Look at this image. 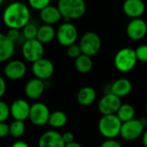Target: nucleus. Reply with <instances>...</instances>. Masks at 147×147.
<instances>
[{
	"mask_svg": "<svg viewBox=\"0 0 147 147\" xmlns=\"http://www.w3.org/2000/svg\"><path fill=\"white\" fill-rule=\"evenodd\" d=\"M30 20V11L22 2H13L6 6L3 13V22L8 29L23 30Z\"/></svg>",
	"mask_w": 147,
	"mask_h": 147,
	"instance_id": "1",
	"label": "nucleus"
},
{
	"mask_svg": "<svg viewBox=\"0 0 147 147\" xmlns=\"http://www.w3.org/2000/svg\"><path fill=\"white\" fill-rule=\"evenodd\" d=\"M57 8L66 22L82 18L87 11L85 0H58Z\"/></svg>",
	"mask_w": 147,
	"mask_h": 147,
	"instance_id": "2",
	"label": "nucleus"
},
{
	"mask_svg": "<svg viewBox=\"0 0 147 147\" xmlns=\"http://www.w3.org/2000/svg\"><path fill=\"white\" fill-rule=\"evenodd\" d=\"M122 122L116 114L102 115L98 122L100 133L107 139H115L120 135Z\"/></svg>",
	"mask_w": 147,
	"mask_h": 147,
	"instance_id": "3",
	"label": "nucleus"
},
{
	"mask_svg": "<svg viewBox=\"0 0 147 147\" xmlns=\"http://www.w3.org/2000/svg\"><path fill=\"white\" fill-rule=\"evenodd\" d=\"M138 61L135 49L131 48L120 49L115 55L113 63L115 68L120 73L131 72Z\"/></svg>",
	"mask_w": 147,
	"mask_h": 147,
	"instance_id": "4",
	"label": "nucleus"
},
{
	"mask_svg": "<svg viewBox=\"0 0 147 147\" xmlns=\"http://www.w3.org/2000/svg\"><path fill=\"white\" fill-rule=\"evenodd\" d=\"M78 38L77 28L70 22L61 24L56 30V39L60 45L69 47L75 44Z\"/></svg>",
	"mask_w": 147,
	"mask_h": 147,
	"instance_id": "5",
	"label": "nucleus"
},
{
	"mask_svg": "<svg viewBox=\"0 0 147 147\" xmlns=\"http://www.w3.org/2000/svg\"><path fill=\"white\" fill-rule=\"evenodd\" d=\"M79 45L83 55L92 57L100 52L101 49V39L97 33L88 31L82 36Z\"/></svg>",
	"mask_w": 147,
	"mask_h": 147,
	"instance_id": "6",
	"label": "nucleus"
},
{
	"mask_svg": "<svg viewBox=\"0 0 147 147\" xmlns=\"http://www.w3.org/2000/svg\"><path fill=\"white\" fill-rule=\"evenodd\" d=\"M23 57L29 62L34 63L36 61L43 58L44 46L37 39L25 40L22 46Z\"/></svg>",
	"mask_w": 147,
	"mask_h": 147,
	"instance_id": "7",
	"label": "nucleus"
},
{
	"mask_svg": "<svg viewBox=\"0 0 147 147\" xmlns=\"http://www.w3.org/2000/svg\"><path fill=\"white\" fill-rule=\"evenodd\" d=\"M144 128L141 119H133L130 121L122 123L119 136L126 141H133L143 135Z\"/></svg>",
	"mask_w": 147,
	"mask_h": 147,
	"instance_id": "8",
	"label": "nucleus"
},
{
	"mask_svg": "<svg viewBox=\"0 0 147 147\" xmlns=\"http://www.w3.org/2000/svg\"><path fill=\"white\" fill-rule=\"evenodd\" d=\"M50 113V110L46 104L42 102H36L30 107L29 119L33 125L42 126L49 123Z\"/></svg>",
	"mask_w": 147,
	"mask_h": 147,
	"instance_id": "9",
	"label": "nucleus"
},
{
	"mask_svg": "<svg viewBox=\"0 0 147 147\" xmlns=\"http://www.w3.org/2000/svg\"><path fill=\"white\" fill-rule=\"evenodd\" d=\"M31 70L35 78L44 82L53 76L55 73V65L49 59L43 57L32 63Z\"/></svg>",
	"mask_w": 147,
	"mask_h": 147,
	"instance_id": "10",
	"label": "nucleus"
},
{
	"mask_svg": "<svg viewBox=\"0 0 147 147\" xmlns=\"http://www.w3.org/2000/svg\"><path fill=\"white\" fill-rule=\"evenodd\" d=\"M121 99L112 93H107L100 100L98 103V110L102 115L116 114L121 107Z\"/></svg>",
	"mask_w": 147,
	"mask_h": 147,
	"instance_id": "11",
	"label": "nucleus"
},
{
	"mask_svg": "<svg viewBox=\"0 0 147 147\" xmlns=\"http://www.w3.org/2000/svg\"><path fill=\"white\" fill-rule=\"evenodd\" d=\"M27 73V66L21 60L9 61L4 69L5 76L11 81H18L23 79Z\"/></svg>",
	"mask_w": 147,
	"mask_h": 147,
	"instance_id": "12",
	"label": "nucleus"
},
{
	"mask_svg": "<svg viewBox=\"0 0 147 147\" xmlns=\"http://www.w3.org/2000/svg\"><path fill=\"white\" fill-rule=\"evenodd\" d=\"M127 36L132 41H140L147 34V24L142 18L131 19L125 29Z\"/></svg>",
	"mask_w": 147,
	"mask_h": 147,
	"instance_id": "13",
	"label": "nucleus"
},
{
	"mask_svg": "<svg viewBox=\"0 0 147 147\" xmlns=\"http://www.w3.org/2000/svg\"><path fill=\"white\" fill-rule=\"evenodd\" d=\"M38 147H65L62 134L55 130L46 131L39 138Z\"/></svg>",
	"mask_w": 147,
	"mask_h": 147,
	"instance_id": "14",
	"label": "nucleus"
},
{
	"mask_svg": "<svg viewBox=\"0 0 147 147\" xmlns=\"http://www.w3.org/2000/svg\"><path fill=\"white\" fill-rule=\"evenodd\" d=\"M30 107L31 105H30L29 102L24 99H17L10 106L11 115L14 120L25 121L27 119H29Z\"/></svg>",
	"mask_w": 147,
	"mask_h": 147,
	"instance_id": "15",
	"label": "nucleus"
},
{
	"mask_svg": "<svg viewBox=\"0 0 147 147\" xmlns=\"http://www.w3.org/2000/svg\"><path fill=\"white\" fill-rule=\"evenodd\" d=\"M122 10L127 17L132 19L140 18L145 11V4L143 0H125Z\"/></svg>",
	"mask_w": 147,
	"mask_h": 147,
	"instance_id": "16",
	"label": "nucleus"
},
{
	"mask_svg": "<svg viewBox=\"0 0 147 147\" xmlns=\"http://www.w3.org/2000/svg\"><path fill=\"white\" fill-rule=\"evenodd\" d=\"M45 90L44 82L37 78H33L30 80L24 87V94L30 100L39 99Z\"/></svg>",
	"mask_w": 147,
	"mask_h": 147,
	"instance_id": "17",
	"label": "nucleus"
},
{
	"mask_svg": "<svg viewBox=\"0 0 147 147\" xmlns=\"http://www.w3.org/2000/svg\"><path fill=\"white\" fill-rule=\"evenodd\" d=\"M15 50V43L7 37L6 34L0 32V63L11 60Z\"/></svg>",
	"mask_w": 147,
	"mask_h": 147,
	"instance_id": "18",
	"label": "nucleus"
},
{
	"mask_svg": "<svg viewBox=\"0 0 147 147\" xmlns=\"http://www.w3.org/2000/svg\"><path fill=\"white\" fill-rule=\"evenodd\" d=\"M132 90V84L131 82L125 78H119L113 82L110 87V93L113 94L114 95L119 97L127 96Z\"/></svg>",
	"mask_w": 147,
	"mask_h": 147,
	"instance_id": "19",
	"label": "nucleus"
},
{
	"mask_svg": "<svg viewBox=\"0 0 147 147\" xmlns=\"http://www.w3.org/2000/svg\"><path fill=\"white\" fill-rule=\"evenodd\" d=\"M40 18L44 23V24L53 25L56 23H58L61 18L62 16L58 10L57 6L49 5L43 10L40 11Z\"/></svg>",
	"mask_w": 147,
	"mask_h": 147,
	"instance_id": "20",
	"label": "nucleus"
},
{
	"mask_svg": "<svg viewBox=\"0 0 147 147\" xmlns=\"http://www.w3.org/2000/svg\"><path fill=\"white\" fill-rule=\"evenodd\" d=\"M97 93L95 89L92 87L86 86L82 88L77 93V101L80 105L83 107L91 106L96 100Z\"/></svg>",
	"mask_w": 147,
	"mask_h": 147,
	"instance_id": "21",
	"label": "nucleus"
},
{
	"mask_svg": "<svg viewBox=\"0 0 147 147\" xmlns=\"http://www.w3.org/2000/svg\"><path fill=\"white\" fill-rule=\"evenodd\" d=\"M56 37V30L52 25L43 24L38 28L36 39L42 44L51 42Z\"/></svg>",
	"mask_w": 147,
	"mask_h": 147,
	"instance_id": "22",
	"label": "nucleus"
},
{
	"mask_svg": "<svg viewBox=\"0 0 147 147\" xmlns=\"http://www.w3.org/2000/svg\"><path fill=\"white\" fill-rule=\"evenodd\" d=\"M94 61L91 56L82 55L75 60V67L81 74H88L93 69Z\"/></svg>",
	"mask_w": 147,
	"mask_h": 147,
	"instance_id": "23",
	"label": "nucleus"
},
{
	"mask_svg": "<svg viewBox=\"0 0 147 147\" xmlns=\"http://www.w3.org/2000/svg\"><path fill=\"white\" fill-rule=\"evenodd\" d=\"M67 122V114L61 110L54 111L50 113L49 125L54 129H60L62 128Z\"/></svg>",
	"mask_w": 147,
	"mask_h": 147,
	"instance_id": "24",
	"label": "nucleus"
},
{
	"mask_svg": "<svg viewBox=\"0 0 147 147\" xmlns=\"http://www.w3.org/2000/svg\"><path fill=\"white\" fill-rule=\"evenodd\" d=\"M116 115L118 116V118L120 119L122 123L130 121L135 119V115H136L135 108L128 103H125V104L122 103Z\"/></svg>",
	"mask_w": 147,
	"mask_h": 147,
	"instance_id": "25",
	"label": "nucleus"
},
{
	"mask_svg": "<svg viewBox=\"0 0 147 147\" xmlns=\"http://www.w3.org/2000/svg\"><path fill=\"white\" fill-rule=\"evenodd\" d=\"M25 129L24 121L14 120L10 125V135L15 138H19L24 134Z\"/></svg>",
	"mask_w": 147,
	"mask_h": 147,
	"instance_id": "26",
	"label": "nucleus"
},
{
	"mask_svg": "<svg viewBox=\"0 0 147 147\" xmlns=\"http://www.w3.org/2000/svg\"><path fill=\"white\" fill-rule=\"evenodd\" d=\"M38 32V28L33 24H28L23 30H22V35L25 38V40H33L36 39Z\"/></svg>",
	"mask_w": 147,
	"mask_h": 147,
	"instance_id": "27",
	"label": "nucleus"
},
{
	"mask_svg": "<svg viewBox=\"0 0 147 147\" xmlns=\"http://www.w3.org/2000/svg\"><path fill=\"white\" fill-rule=\"evenodd\" d=\"M30 7L36 11H41L47 6L50 5L51 0H28Z\"/></svg>",
	"mask_w": 147,
	"mask_h": 147,
	"instance_id": "28",
	"label": "nucleus"
},
{
	"mask_svg": "<svg viewBox=\"0 0 147 147\" xmlns=\"http://www.w3.org/2000/svg\"><path fill=\"white\" fill-rule=\"evenodd\" d=\"M67 56L70 59H74L76 60V58H78L80 55H82V49H81V47L79 44H73L69 47L67 48Z\"/></svg>",
	"mask_w": 147,
	"mask_h": 147,
	"instance_id": "29",
	"label": "nucleus"
},
{
	"mask_svg": "<svg viewBox=\"0 0 147 147\" xmlns=\"http://www.w3.org/2000/svg\"><path fill=\"white\" fill-rule=\"evenodd\" d=\"M11 116V108L10 106L3 101L0 100V122H6V120Z\"/></svg>",
	"mask_w": 147,
	"mask_h": 147,
	"instance_id": "30",
	"label": "nucleus"
},
{
	"mask_svg": "<svg viewBox=\"0 0 147 147\" xmlns=\"http://www.w3.org/2000/svg\"><path fill=\"white\" fill-rule=\"evenodd\" d=\"M136 56L138 61L147 62V44H142L135 49Z\"/></svg>",
	"mask_w": 147,
	"mask_h": 147,
	"instance_id": "31",
	"label": "nucleus"
},
{
	"mask_svg": "<svg viewBox=\"0 0 147 147\" xmlns=\"http://www.w3.org/2000/svg\"><path fill=\"white\" fill-rule=\"evenodd\" d=\"M21 35H22V32L20 31V30H16V29H9L6 33L7 37L14 43H16L19 40V38L21 37Z\"/></svg>",
	"mask_w": 147,
	"mask_h": 147,
	"instance_id": "32",
	"label": "nucleus"
},
{
	"mask_svg": "<svg viewBox=\"0 0 147 147\" xmlns=\"http://www.w3.org/2000/svg\"><path fill=\"white\" fill-rule=\"evenodd\" d=\"M10 134V125L6 122H0V138H5Z\"/></svg>",
	"mask_w": 147,
	"mask_h": 147,
	"instance_id": "33",
	"label": "nucleus"
},
{
	"mask_svg": "<svg viewBox=\"0 0 147 147\" xmlns=\"http://www.w3.org/2000/svg\"><path fill=\"white\" fill-rule=\"evenodd\" d=\"M100 147H122L121 144L116 139H106Z\"/></svg>",
	"mask_w": 147,
	"mask_h": 147,
	"instance_id": "34",
	"label": "nucleus"
},
{
	"mask_svg": "<svg viewBox=\"0 0 147 147\" xmlns=\"http://www.w3.org/2000/svg\"><path fill=\"white\" fill-rule=\"evenodd\" d=\"M62 138H63L65 144H69V143H72L75 141V135H74V133L71 131H65L62 134Z\"/></svg>",
	"mask_w": 147,
	"mask_h": 147,
	"instance_id": "35",
	"label": "nucleus"
},
{
	"mask_svg": "<svg viewBox=\"0 0 147 147\" xmlns=\"http://www.w3.org/2000/svg\"><path fill=\"white\" fill-rule=\"evenodd\" d=\"M6 82L4 77L0 76V98H2L6 93Z\"/></svg>",
	"mask_w": 147,
	"mask_h": 147,
	"instance_id": "36",
	"label": "nucleus"
},
{
	"mask_svg": "<svg viewBox=\"0 0 147 147\" xmlns=\"http://www.w3.org/2000/svg\"><path fill=\"white\" fill-rule=\"evenodd\" d=\"M11 147H30L29 144L26 143L25 141H22V140H18L14 142Z\"/></svg>",
	"mask_w": 147,
	"mask_h": 147,
	"instance_id": "37",
	"label": "nucleus"
},
{
	"mask_svg": "<svg viewBox=\"0 0 147 147\" xmlns=\"http://www.w3.org/2000/svg\"><path fill=\"white\" fill-rule=\"evenodd\" d=\"M142 143L144 147H147V129L144 130V131L142 135Z\"/></svg>",
	"mask_w": 147,
	"mask_h": 147,
	"instance_id": "38",
	"label": "nucleus"
},
{
	"mask_svg": "<svg viewBox=\"0 0 147 147\" xmlns=\"http://www.w3.org/2000/svg\"><path fill=\"white\" fill-rule=\"evenodd\" d=\"M65 147H82V145L78 143V142H76L74 141L72 143H69V144H65Z\"/></svg>",
	"mask_w": 147,
	"mask_h": 147,
	"instance_id": "39",
	"label": "nucleus"
},
{
	"mask_svg": "<svg viewBox=\"0 0 147 147\" xmlns=\"http://www.w3.org/2000/svg\"><path fill=\"white\" fill-rule=\"evenodd\" d=\"M5 3V0H0V6H2Z\"/></svg>",
	"mask_w": 147,
	"mask_h": 147,
	"instance_id": "40",
	"label": "nucleus"
},
{
	"mask_svg": "<svg viewBox=\"0 0 147 147\" xmlns=\"http://www.w3.org/2000/svg\"><path fill=\"white\" fill-rule=\"evenodd\" d=\"M145 111H146V113H147V104L145 105Z\"/></svg>",
	"mask_w": 147,
	"mask_h": 147,
	"instance_id": "41",
	"label": "nucleus"
}]
</instances>
